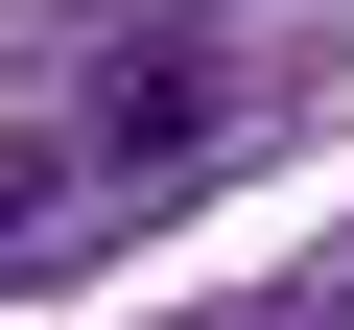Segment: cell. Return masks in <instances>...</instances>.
Masks as SVG:
<instances>
[{"label":"cell","instance_id":"1","mask_svg":"<svg viewBox=\"0 0 354 330\" xmlns=\"http://www.w3.org/2000/svg\"><path fill=\"white\" fill-rule=\"evenodd\" d=\"M165 142H213V71L189 48H118L95 71V165H165Z\"/></svg>","mask_w":354,"mask_h":330},{"label":"cell","instance_id":"3","mask_svg":"<svg viewBox=\"0 0 354 330\" xmlns=\"http://www.w3.org/2000/svg\"><path fill=\"white\" fill-rule=\"evenodd\" d=\"M330 330H354V307H330Z\"/></svg>","mask_w":354,"mask_h":330},{"label":"cell","instance_id":"2","mask_svg":"<svg viewBox=\"0 0 354 330\" xmlns=\"http://www.w3.org/2000/svg\"><path fill=\"white\" fill-rule=\"evenodd\" d=\"M71 165H95V142H0V283L48 260V213H71Z\"/></svg>","mask_w":354,"mask_h":330}]
</instances>
